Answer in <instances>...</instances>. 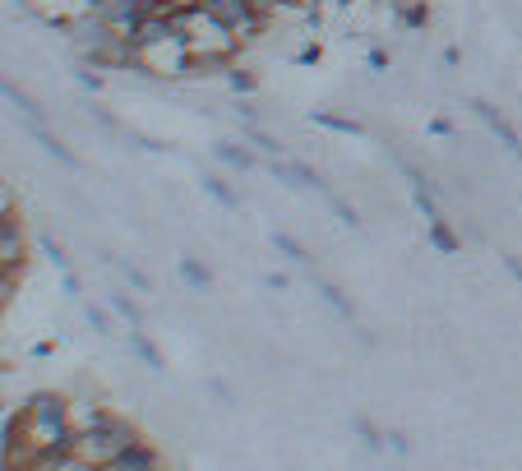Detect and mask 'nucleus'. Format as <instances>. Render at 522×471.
Segmentation results:
<instances>
[{"mask_svg":"<svg viewBox=\"0 0 522 471\" xmlns=\"http://www.w3.org/2000/svg\"><path fill=\"white\" fill-rule=\"evenodd\" d=\"M315 287H319V296H324V301H328V305H333V310L342 314V319H352V314H356V310H352V301H347V296H342V287H338V282L319 278Z\"/></svg>","mask_w":522,"mask_h":471,"instance_id":"obj_14","label":"nucleus"},{"mask_svg":"<svg viewBox=\"0 0 522 471\" xmlns=\"http://www.w3.org/2000/svg\"><path fill=\"white\" fill-rule=\"evenodd\" d=\"M24 130L33 134L37 144L47 148V153L56 157V162H61V167H70V171H84V162H79V153H74V148L65 144V139H56V134L47 130V121H42V116H24Z\"/></svg>","mask_w":522,"mask_h":471,"instance_id":"obj_4","label":"nucleus"},{"mask_svg":"<svg viewBox=\"0 0 522 471\" xmlns=\"http://www.w3.org/2000/svg\"><path fill=\"white\" fill-rule=\"evenodd\" d=\"M393 14H398L407 28H421L425 24V5H393Z\"/></svg>","mask_w":522,"mask_h":471,"instance_id":"obj_22","label":"nucleus"},{"mask_svg":"<svg viewBox=\"0 0 522 471\" xmlns=\"http://www.w3.org/2000/svg\"><path fill=\"white\" fill-rule=\"evenodd\" d=\"M310 121L324 125V130H333V134H352V139H356V134H365L361 121H352V116H338V111H315Z\"/></svg>","mask_w":522,"mask_h":471,"instance_id":"obj_10","label":"nucleus"},{"mask_svg":"<svg viewBox=\"0 0 522 471\" xmlns=\"http://www.w3.org/2000/svg\"><path fill=\"white\" fill-rule=\"evenodd\" d=\"M222 79H227V84L236 88V93H255V88H259V79H255L250 70H241V65H231V70L222 74Z\"/></svg>","mask_w":522,"mask_h":471,"instance_id":"obj_20","label":"nucleus"},{"mask_svg":"<svg viewBox=\"0 0 522 471\" xmlns=\"http://www.w3.org/2000/svg\"><path fill=\"white\" fill-rule=\"evenodd\" d=\"M472 111H476V116H481V121L490 125V134H495V139H499V144H504V148H509L513 157H522V139H518V130H513V125L504 121V116H499V111L490 107V102H472Z\"/></svg>","mask_w":522,"mask_h":471,"instance_id":"obj_7","label":"nucleus"},{"mask_svg":"<svg viewBox=\"0 0 522 471\" xmlns=\"http://www.w3.org/2000/svg\"><path fill=\"white\" fill-rule=\"evenodd\" d=\"M88 116H93V121H98L102 130H111V134H121V121H116V116H111V111H102L98 102H88Z\"/></svg>","mask_w":522,"mask_h":471,"instance_id":"obj_23","label":"nucleus"},{"mask_svg":"<svg viewBox=\"0 0 522 471\" xmlns=\"http://www.w3.org/2000/svg\"><path fill=\"white\" fill-rule=\"evenodd\" d=\"M24 421V467L33 453H51V448H70L74 444V425H70V398L65 393H33L19 411Z\"/></svg>","mask_w":522,"mask_h":471,"instance_id":"obj_1","label":"nucleus"},{"mask_svg":"<svg viewBox=\"0 0 522 471\" xmlns=\"http://www.w3.org/2000/svg\"><path fill=\"white\" fill-rule=\"evenodd\" d=\"M176 28H181L190 56H222V61H236V51L245 47L241 37H236V28L222 24L218 14L204 10V5L176 14Z\"/></svg>","mask_w":522,"mask_h":471,"instance_id":"obj_2","label":"nucleus"},{"mask_svg":"<svg viewBox=\"0 0 522 471\" xmlns=\"http://www.w3.org/2000/svg\"><path fill=\"white\" fill-rule=\"evenodd\" d=\"M370 70H389V56H384V51H370Z\"/></svg>","mask_w":522,"mask_h":471,"instance_id":"obj_29","label":"nucleus"},{"mask_svg":"<svg viewBox=\"0 0 522 471\" xmlns=\"http://www.w3.org/2000/svg\"><path fill=\"white\" fill-rule=\"evenodd\" d=\"M287 5H296V10L305 14V10H315V5H324V0H287Z\"/></svg>","mask_w":522,"mask_h":471,"instance_id":"obj_31","label":"nucleus"},{"mask_svg":"<svg viewBox=\"0 0 522 471\" xmlns=\"http://www.w3.org/2000/svg\"><path fill=\"white\" fill-rule=\"evenodd\" d=\"M430 245H435L439 254H458V250H462V245H458V236H453V231H449V222H444V218H435V222H430Z\"/></svg>","mask_w":522,"mask_h":471,"instance_id":"obj_15","label":"nucleus"},{"mask_svg":"<svg viewBox=\"0 0 522 471\" xmlns=\"http://www.w3.org/2000/svg\"><path fill=\"white\" fill-rule=\"evenodd\" d=\"M273 176H278V181H287V185H296V190H315V194L333 190V185H328L324 176L310 167V162H278V157H273Z\"/></svg>","mask_w":522,"mask_h":471,"instance_id":"obj_5","label":"nucleus"},{"mask_svg":"<svg viewBox=\"0 0 522 471\" xmlns=\"http://www.w3.org/2000/svg\"><path fill=\"white\" fill-rule=\"evenodd\" d=\"M245 139L259 148V153H268V157H282V139H273L268 130H259V121H245Z\"/></svg>","mask_w":522,"mask_h":471,"instance_id":"obj_12","label":"nucleus"},{"mask_svg":"<svg viewBox=\"0 0 522 471\" xmlns=\"http://www.w3.org/2000/svg\"><path fill=\"white\" fill-rule=\"evenodd\" d=\"M107 416H111V411L102 407L98 398H70V425H74V435H79V430H98Z\"/></svg>","mask_w":522,"mask_h":471,"instance_id":"obj_8","label":"nucleus"},{"mask_svg":"<svg viewBox=\"0 0 522 471\" xmlns=\"http://www.w3.org/2000/svg\"><path fill=\"white\" fill-rule=\"evenodd\" d=\"M88 5H93V0H88Z\"/></svg>","mask_w":522,"mask_h":471,"instance_id":"obj_32","label":"nucleus"},{"mask_svg":"<svg viewBox=\"0 0 522 471\" xmlns=\"http://www.w3.org/2000/svg\"><path fill=\"white\" fill-rule=\"evenodd\" d=\"M204 190L213 194V199H218V204L227 208V213H236V208H241V199H236V190H231V185L222 181V176H204Z\"/></svg>","mask_w":522,"mask_h":471,"instance_id":"obj_16","label":"nucleus"},{"mask_svg":"<svg viewBox=\"0 0 522 471\" xmlns=\"http://www.w3.org/2000/svg\"><path fill=\"white\" fill-rule=\"evenodd\" d=\"M130 351H134V356H139V361L148 365V370H162V351L153 347V342H148L144 333H139V328H134V333H130Z\"/></svg>","mask_w":522,"mask_h":471,"instance_id":"obj_13","label":"nucleus"},{"mask_svg":"<svg viewBox=\"0 0 522 471\" xmlns=\"http://www.w3.org/2000/svg\"><path fill=\"white\" fill-rule=\"evenodd\" d=\"M356 435H361L365 439V448H379V444H384V439H379V430H375V425H370V421H365V416H356Z\"/></svg>","mask_w":522,"mask_h":471,"instance_id":"obj_24","label":"nucleus"},{"mask_svg":"<svg viewBox=\"0 0 522 471\" xmlns=\"http://www.w3.org/2000/svg\"><path fill=\"white\" fill-rule=\"evenodd\" d=\"M167 5H171L176 14H181V10H195V5H204V0H167Z\"/></svg>","mask_w":522,"mask_h":471,"instance_id":"obj_30","label":"nucleus"},{"mask_svg":"<svg viewBox=\"0 0 522 471\" xmlns=\"http://www.w3.org/2000/svg\"><path fill=\"white\" fill-rule=\"evenodd\" d=\"M181 278H185V287H195V291H208V287H213V273H208L199 259H190V254L181 259Z\"/></svg>","mask_w":522,"mask_h":471,"instance_id":"obj_11","label":"nucleus"},{"mask_svg":"<svg viewBox=\"0 0 522 471\" xmlns=\"http://www.w3.org/2000/svg\"><path fill=\"white\" fill-rule=\"evenodd\" d=\"M273 245H278L287 259H296V264H310V250H305L296 236H287V231H273Z\"/></svg>","mask_w":522,"mask_h":471,"instance_id":"obj_17","label":"nucleus"},{"mask_svg":"<svg viewBox=\"0 0 522 471\" xmlns=\"http://www.w3.org/2000/svg\"><path fill=\"white\" fill-rule=\"evenodd\" d=\"M74 79H79L84 88H93V93L102 88V74H98V70H84V65H74Z\"/></svg>","mask_w":522,"mask_h":471,"instance_id":"obj_26","label":"nucleus"},{"mask_svg":"<svg viewBox=\"0 0 522 471\" xmlns=\"http://www.w3.org/2000/svg\"><path fill=\"white\" fill-rule=\"evenodd\" d=\"M139 439L144 435H139V425L134 421H125V416H107L98 430H79L70 448L88 462V467H111V462L121 458L130 444H139Z\"/></svg>","mask_w":522,"mask_h":471,"instance_id":"obj_3","label":"nucleus"},{"mask_svg":"<svg viewBox=\"0 0 522 471\" xmlns=\"http://www.w3.org/2000/svg\"><path fill=\"white\" fill-rule=\"evenodd\" d=\"M84 319H88V328H93V333H102V338H107V333H111L107 310H98V305H84Z\"/></svg>","mask_w":522,"mask_h":471,"instance_id":"obj_21","label":"nucleus"},{"mask_svg":"<svg viewBox=\"0 0 522 471\" xmlns=\"http://www.w3.org/2000/svg\"><path fill=\"white\" fill-rule=\"evenodd\" d=\"M324 199H328V208H333V213H338V222H347V227H361V213H356V208L347 204V199H342V194H333V190H328Z\"/></svg>","mask_w":522,"mask_h":471,"instance_id":"obj_19","label":"nucleus"},{"mask_svg":"<svg viewBox=\"0 0 522 471\" xmlns=\"http://www.w3.org/2000/svg\"><path fill=\"white\" fill-rule=\"evenodd\" d=\"M231 111H236V116H241V121H259V111L250 107V102H231Z\"/></svg>","mask_w":522,"mask_h":471,"instance_id":"obj_28","label":"nucleus"},{"mask_svg":"<svg viewBox=\"0 0 522 471\" xmlns=\"http://www.w3.org/2000/svg\"><path fill=\"white\" fill-rule=\"evenodd\" d=\"M111 305H116V314H121V319H125L130 328L144 324V310H139V301H130L125 291H116V296H111Z\"/></svg>","mask_w":522,"mask_h":471,"instance_id":"obj_18","label":"nucleus"},{"mask_svg":"<svg viewBox=\"0 0 522 471\" xmlns=\"http://www.w3.org/2000/svg\"><path fill=\"white\" fill-rule=\"evenodd\" d=\"M499 264L509 268L513 278H518V287H522V259H518V254H513V250H499Z\"/></svg>","mask_w":522,"mask_h":471,"instance_id":"obj_27","label":"nucleus"},{"mask_svg":"<svg viewBox=\"0 0 522 471\" xmlns=\"http://www.w3.org/2000/svg\"><path fill=\"white\" fill-rule=\"evenodd\" d=\"M158 467H162V453L148 444V439H139V444L125 448V453L111 462L107 471H158Z\"/></svg>","mask_w":522,"mask_h":471,"instance_id":"obj_6","label":"nucleus"},{"mask_svg":"<svg viewBox=\"0 0 522 471\" xmlns=\"http://www.w3.org/2000/svg\"><path fill=\"white\" fill-rule=\"evenodd\" d=\"M121 273H125V278H130V287H134V291H153V282H148V273H144V268L121 264Z\"/></svg>","mask_w":522,"mask_h":471,"instance_id":"obj_25","label":"nucleus"},{"mask_svg":"<svg viewBox=\"0 0 522 471\" xmlns=\"http://www.w3.org/2000/svg\"><path fill=\"white\" fill-rule=\"evenodd\" d=\"M213 153H218V162H227L231 171H255V167H259V157L250 153L245 144H227V139H222V144L213 148Z\"/></svg>","mask_w":522,"mask_h":471,"instance_id":"obj_9","label":"nucleus"}]
</instances>
